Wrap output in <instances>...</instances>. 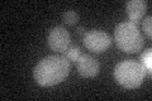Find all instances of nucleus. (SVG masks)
Wrapping results in <instances>:
<instances>
[{
	"label": "nucleus",
	"mask_w": 152,
	"mask_h": 101,
	"mask_svg": "<svg viewBox=\"0 0 152 101\" xmlns=\"http://www.w3.org/2000/svg\"><path fill=\"white\" fill-rule=\"evenodd\" d=\"M81 54H83L81 49H80V47H77V46H70L64 52V56L70 62H77V60L80 58Z\"/></svg>",
	"instance_id": "8"
},
{
	"label": "nucleus",
	"mask_w": 152,
	"mask_h": 101,
	"mask_svg": "<svg viewBox=\"0 0 152 101\" xmlns=\"http://www.w3.org/2000/svg\"><path fill=\"white\" fill-rule=\"evenodd\" d=\"M146 70L138 61L124 60L114 68V78L124 89L140 87L146 77Z\"/></svg>",
	"instance_id": "3"
},
{
	"label": "nucleus",
	"mask_w": 152,
	"mask_h": 101,
	"mask_svg": "<svg viewBox=\"0 0 152 101\" xmlns=\"http://www.w3.org/2000/svg\"><path fill=\"white\" fill-rule=\"evenodd\" d=\"M76 31H77V33H79V34H81V36H84L85 33H86V32H85V29H84L83 27H79V28H77V29H76Z\"/></svg>",
	"instance_id": "12"
},
{
	"label": "nucleus",
	"mask_w": 152,
	"mask_h": 101,
	"mask_svg": "<svg viewBox=\"0 0 152 101\" xmlns=\"http://www.w3.org/2000/svg\"><path fill=\"white\" fill-rule=\"evenodd\" d=\"M151 24H152V17L151 15L146 17L143 19V22H142V29H143L145 34L148 38L152 37V25H151Z\"/></svg>",
	"instance_id": "11"
},
{
	"label": "nucleus",
	"mask_w": 152,
	"mask_h": 101,
	"mask_svg": "<svg viewBox=\"0 0 152 101\" xmlns=\"http://www.w3.org/2000/svg\"><path fill=\"white\" fill-rule=\"evenodd\" d=\"M114 41L124 53H137L145 44L143 36L141 34L137 24L131 22H122L115 27Z\"/></svg>",
	"instance_id": "2"
},
{
	"label": "nucleus",
	"mask_w": 152,
	"mask_h": 101,
	"mask_svg": "<svg viewBox=\"0 0 152 101\" xmlns=\"http://www.w3.org/2000/svg\"><path fill=\"white\" fill-rule=\"evenodd\" d=\"M76 67H77L79 73L85 78H93L100 72V65L98 60H95L90 54L80 56V58L76 62Z\"/></svg>",
	"instance_id": "6"
},
{
	"label": "nucleus",
	"mask_w": 152,
	"mask_h": 101,
	"mask_svg": "<svg viewBox=\"0 0 152 101\" xmlns=\"http://www.w3.org/2000/svg\"><path fill=\"white\" fill-rule=\"evenodd\" d=\"M47 43H48V47L51 48V51L56 52V53H64L70 47V43H71L70 33L64 27H55L48 33Z\"/></svg>",
	"instance_id": "5"
},
{
	"label": "nucleus",
	"mask_w": 152,
	"mask_h": 101,
	"mask_svg": "<svg viewBox=\"0 0 152 101\" xmlns=\"http://www.w3.org/2000/svg\"><path fill=\"white\" fill-rule=\"evenodd\" d=\"M151 57H152V49L148 48L145 53H142L141 56V62L140 63L145 67L146 72L148 75H151V70H152V62H151Z\"/></svg>",
	"instance_id": "9"
},
{
	"label": "nucleus",
	"mask_w": 152,
	"mask_h": 101,
	"mask_svg": "<svg viewBox=\"0 0 152 101\" xmlns=\"http://www.w3.org/2000/svg\"><path fill=\"white\" fill-rule=\"evenodd\" d=\"M62 19L67 25H75V24L79 22V14L75 10H67L64 13Z\"/></svg>",
	"instance_id": "10"
},
{
	"label": "nucleus",
	"mask_w": 152,
	"mask_h": 101,
	"mask_svg": "<svg viewBox=\"0 0 152 101\" xmlns=\"http://www.w3.org/2000/svg\"><path fill=\"white\" fill-rule=\"evenodd\" d=\"M70 68V61L65 56H48L37 63L33 70V77L39 86H55L67 77Z\"/></svg>",
	"instance_id": "1"
},
{
	"label": "nucleus",
	"mask_w": 152,
	"mask_h": 101,
	"mask_svg": "<svg viewBox=\"0 0 152 101\" xmlns=\"http://www.w3.org/2000/svg\"><path fill=\"white\" fill-rule=\"evenodd\" d=\"M84 46L93 53H103L112 46V37L100 29H91L83 37Z\"/></svg>",
	"instance_id": "4"
},
{
	"label": "nucleus",
	"mask_w": 152,
	"mask_h": 101,
	"mask_svg": "<svg viewBox=\"0 0 152 101\" xmlns=\"http://www.w3.org/2000/svg\"><path fill=\"white\" fill-rule=\"evenodd\" d=\"M147 4L143 0H131V1H127L126 4V12L128 14V18L133 24H138V22L141 20V18L143 17V14L146 12Z\"/></svg>",
	"instance_id": "7"
}]
</instances>
